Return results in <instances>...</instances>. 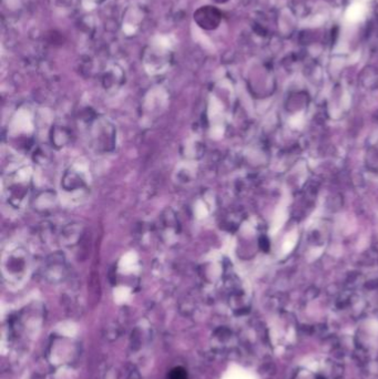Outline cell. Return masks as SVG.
Wrapping results in <instances>:
<instances>
[{"mask_svg": "<svg viewBox=\"0 0 378 379\" xmlns=\"http://www.w3.org/2000/svg\"><path fill=\"white\" fill-rule=\"evenodd\" d=\"M34 183V169L26 161L10 164L1 178V198L10 210L20 212L28 204Z\"/></svg>", "mask_w": 378, "mask_h": 379, "instance_id": "1", "label": "cell"}, {"mask_svg": "<svg viewBox=\"0 0 378 379\" xmlns=\"http://www.w3.org/2000/svg\"><path fill=\"white\" fill-rule=\"evenodd\" d=\"M58 192L61 202L68 206H77L88 201L92 192V178L85 161H74L62 171Z\"/></svg>", "mask_w": 378, "mask_h": 379, "instance_id": "2", "label": "cell"}, {"mask_svg": "<svg viewBox=\"0 0 378 379\" xmlns=\"http://www.w3.org/2000/svg\"><path fill=\"white\" fill-rule=\"evenodd\" d=\"M33 266V254L22 242H15L7 246L1 257V271L10 284H21L29 276Z\"/></svg>", "mask_w": 378, "mask_h": 379, "instance_id": "3", "label": "cell"}, {"mask_svg": "<svg viewBox=\"0 0 378 379\" xmlns=\"http://www.w3.org/2000/svg\"><path fill=\"white\" fill-rule=\"evenodd\" d=\"M89 140L94 153L99 155L112 153L118 142L117 126L108 118H99L91 126Z\"/></svg>", "mask_w": 378, "mask_h": 379, "instance_id": "4", "label": "cell"}, {"mask_svg": "<svg viewBox=\"0 0 378 379\" xmlns=\"http://www.w3.org/2000/svg\"><path fill=\"white\" fill-rule=\"evenodd\" d=\"M35 130L34 114L28 110H20L16 113L9 125V132L13 137L30 135Z\"/></svg>", "mask_w": 378, "mask_h": 379, "instance_id": "5", "label": "cell"}, {"mask_svg": "<svg viewBox=\"0 0 378 379\" xmlns=\"http://www.w3.org/2000/svg\"><path fill=\"white\" fill-rule=\"evenodd\" d=\"M197 25L204 30L216 29L221 22V14L216 7L203 6L198 8L193 14Z\"/></svg>", "mask_w": 378, "mask_h": 379, "instance_id": "6", "label": "cell"}, {"mask_svg": "<svg viewBox=\"0 0 378 379\" xmlns=\"http://www.w3.org/2000/svg\"><path fill=\"white\" fill-rule=\"evenodd\" d=\"M139 265H140V261H139L137 253L134 252L126 253L119 261V270L125 274L135 272L139 269Z\"/></svg>", "mask_w": 378, "mask_h": 379, "instance_id": "7", "label": "cell"}, {"mask_svg": "<svg viewBox=\"0 0 378 379\" xmlns=\"http://www.w3.org/2000/svg\"><path fill=\"white\" fill-rule=\"evenodd\" d=\"M365 13V8L363 3H354L352 7H349V9L347 10V14H346V17H347L348 20L351 21H357L360 20L361 17L364 16Z\"/></svg>", "mask_w": 378, "mask_h": 379, "instance_id": "8", "label": "cell"}, {"mask_svg": "<svg viewBox=\"0 0 378 379\" xmlns=\"http://www.w3.org/2000/svg\"><path fill=\"white\" fill-rule=\"evenodd\" d=\"M296 241H297V235H296V233H295V232L290 233V234L288 235V236L284 239L283 246H282V251H283V252H284L285 254L289 253L290 251H292V250L294 249V246H295Z\"/></svg>", "mask_w": 378, "mask_h": 379, "instance_id": "9", "label": "cell"}, {"mask_svg": "<svg viewBox=\"0 0 378 379\" xmlns=\"http://www.w3.org/2000/svg\"><path fill=\"white\" fill-rule=\"evenodd\" d=\"M169 379H188V373L183 367H174L169 374Z\"/></svg>", "mask_w": 378, "mask_h": 379, "instance_id": "10", "label": "cell"}, {"mask_svg": "<svg viewBox=\"0 0 378 379\" xmlns=\"http://www.w3.org/2000/svg\"><path fill=\"white\" fill-rule=\"evenodd\" d=\"M286 218V212L285 210H280V213H278L275 218H274V223H273V232L275 233L278 229H281L283 223L285 222Z\"/></svg>", "mask_w": 378, "mask_h": 379, "instance_id": "11", "label": "cell"}, {"mask_svg": "<svg viewBox=\"0 0 378 379\" xmlns=\"http://www.w3.org/2000/svg\"><path fill=\"white\" fill-rule=\"evenodd\" d=\"M197 215L198 217L200 218H204L209 215V207H208V204H206L205 202L203 201H198V204H197Z\"/></svg>", "mask_w": 378, "mask_h": 379, "instance_id": "12", "label": "cell"}, {"mask_svg": "<svg viewBox=\"0 0 378 379\" xmlns=\"http://www.w3.org/2000/svg\"><path fill=\"white\" fill-rule=\"evenodd\" d=\"M213 1L216 2V3H224V2L228 1V0H213Z\"/></svg>", "mask_w": 378, "mask_h": 379, "instance_id": "13", "label": "cell"}]
</instances>
